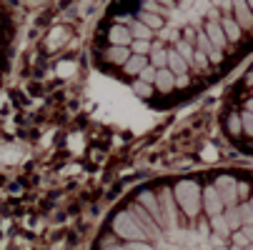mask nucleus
<instances>
[{"mask_svg":"<svg viewBox=\"0 0 253 250\" xmlns=\"http://www.w3.org/2000/svg\"><path fill=\"white\" fill-rule=\"evenodd\" d=\"M153 180L108 218L103 248H253V173Z\"/></svg>","mask_w":253,"mask_h":250,"instance_id":"obj_1","label":"nucleus"},{"mask_svg":"<svg viewBox=\"0 0 253 250\" xmlns=\"http://www.w3.org/2000/svg\"><path fill=\"white\" fill-rule=\"evenodd\" d=\"M108 43L111 45H130L133 35H130V30L123 23H118V25H113L111 30H108Z\"/></svg>","mask_w":253,"mask_h":250,"instance_id":"obj_2","label":"nucleus"},{"mask_svg":"<svg viewBox=\"0 0 253 250\" xmlns=\"http://www.w3.org/2000/svg\"><path fill=\"white\" fill-rule=\"evenodd\" d=\"M105 63H111V65H118V68H123V63L130 58V48L128 45H111L105 50Z\"/></svg>","mask_w":253,"mask_h":250,"instance_id":"obj_3","label":"nucleus"}]
</instances>
